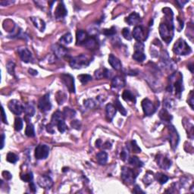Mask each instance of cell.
I'll use <instances>...</instances> for the list:
<instances>
[{"mask_svg": "<svg viewBox=\"0 0 194 194\" xmlns=\"http://www.w3.org/2000/svg\"><path fill=\"white\" fill-rule=\"evenodd\" d=\"M6 160L10 163H16L18 160V156L13 153H8L6 156Z\"/></svg>", "mask_w": 194, "mask_h": 194, "instance_id": "obj_38", "label": "cell"}, {"mask_svg": "<svg viewBox=\"0 0 194 194\" xmlns=\"http://www.w3.org/2000/svg\"><path fill=\"white\" fill-rule=\"evenodd\" d=\"M101 146H103V143H102L101 140H97L96 141V146L97 148H101Z\"/></svg>", "mask_w": 194, "mask_h": 194, "instance_id": "obj_60", "label": "cell"}, {"mask_svg": "<svg viewBox=\"0 0 194 194\" xmlns=\"http://www.w3.org/2000/svg\"><path fill=\"white\" fill-rule=\"evenodd\" d=\"M174 101L172 100H169V99H165V101H164V106H165V109H172L173 106H174Z\"/></svg>", "mask_w": 194, "mask_h": 194, "instance_id": "obj_45", "label": "cell"}, {"mask_svg": "<svg viewBox=\"0 0 194 194\" xmlns=\"http://www.w3.org/2000/svg\"><path fill=\"white\" fill-rule=\"evenodd\" d=\"M8 107L9 110L16 115H20L24 111V106H22L21 102L17 100H10L8 102Z\"/></svg>", "mask_w": 194, "mask_h": 194, "instance_id": "obj_11", "label": "cell"}, {"mask_svg": "<svg viewBox=\"0 0 194 194\" xmlns=\"http://www.w3.org/2000/svg\"><path fill=\"white\" fill-rule=\"evenodd\" d=\"M49 154V147L45 144H40L35 149V157L37 159H46Z\"/></svg>", "mask_w": 194, "mask_h": 194, "instance_id": "obj_10", "label": "cell"}, {"mask_svg": "<svg viewBox=\"0 0 194 194\" xmlns=\"http://www.w3.org/2000/svg\"><path fill=\"white\" fill-rule=\"evenodd\" d=\"M177 77V76H175ZM168 88L170 87V90H168L169 91H172L173 89H174L175 90V96H177V98L180 99V96H181V93L183 90V80H182V76L181 74L179 76V78L176 79V78H174V76L173 74L171 76V79H170V84L168 85Z\"/></svg>", "mask_w": 194, "mask_h": 194, "instance_id": "obj_3", "label": "cell"}, {"mask_svg": "<svg viewBox=\"0 0 194 194\" xmlns=\"http://www.w3.org/2000/svg\"><path fill=\"white\" fill-rule=\"evenodd\" d=\"M155 180V176L153 175V174L152 172H148L145 174L143 177V182L146 185H150L153 182V180Z\"/></svg>", "mask_w": 194, "mask_h": 194, "instance_id": "obj_36", "label": "cell"}, {"mask_svg": "<svg viewBox=\"0 0 194 194\" xmlns=\"http://www.w3.org/2000/svg\"><path fill=\"white\" fill-rule=\"evenodd\" d=\"M30 189H31L33 192H35L36 190H37V189H36V186L35 184H34V182L32 181L30 182Z\"/></svg>", "mask_w": 194, "mask_h": 194, "instance_id": "obj_58", "label": "cell"}, {"mask_svg": "<svg viewBox=\"0 0 194 194\" xmlns=\"http://www.w3.org/2000/svg\"><path fill=\"white\" fill-rule=\"evenodd\" d=\"M90 61H91V60L87 55L81 54V55H78V56L72 58L71 59L69 64H70V66L72 68L80 69L84 67H87L90 64Z\"/></svg>", "mask_w": 194, "mask_h": 194, "instance_id": "obj_2", "label": "cell"}, {"mask_svg": "<svg viewBox=\"0 0 194 194\" xmlns=\"http://www.w3.org/2000/svg\"><path fill=\"white\" fill-rule=\"evenodd\" d=\"M159 118L162 121H165V122H170L172 120L173 117L171 114L168 112L167 109H163L160 111L159 112Z\"/></svg>", "mask_w": 194, "mask_h": 194, "instance_id": "obj_25", "label": "cell"}, {"mask_svg": "<svg viewBox=\"0 0 194 194\" xmlns=\"http://www.w3.org/2000/svg\"><path fill=\"white\" fill-rule=\"evenodd\" d=\"M18 52L21 59L25 63L31 62L33 60L32 53L27 47H20L18 49Z\"/></svg>", "mask_w": 194, "mask_h": 194, "instance_id": "obj_13", "label": "cell"}, {"mask_svg": "<svg viewBox=\"0 0 194 194\" xmlns=\"http://www.w3.org/2000/svg\"><path fill=\"white\" fill-rule=\"evenodd\" d=\"M103 33L106 36H113L116 34V30H115V28L114 27H112L110 29H105Z\"/></svg>", "mask_w": 194, "mask_h": 194, "instance_id": "obj_46", "label": "cell"}, {"mask_svg": "<svg viewBox=\"0 0 194 194\" xmlns=\"http://www.w3.org/2000/svg\"><path fill=\"white\" fill-rule=\"evenodd\" d=\"M46 130H47V132H49V133H54V132H55V130H54V126L52 125L51 123L47 124V125H46Z\"/></svg>", "mask_w": 194, "mask_h": 194, "instance_id": "obj_54", "label": "cell"}, {"mask_svg": "<svg viewBox=\"0 0 194 194\" xmlns=\"http://www.w3.org/2000/svg\"><path fill=\"white\" fill-rule=\"evenodd\" d=\"M155 177H156V180H158V182L162 185L165 184V183L168 181V179H169V177H168V176L162 174V173H157V174H156V176H155Z\"/></svg>", "mask_w": 194, "mask_h": 194, "instance_id": "obj_37", "label": "cell"}, {"mask_svg": "<svg viewBox=\"0 0 194 194\" xmlns=\"http://www.w3.org/2000/svg\"><path fill=\"white\" fill-rule=\"evenodd\" d=\"M24 112L26 114L27 116L32 117L35 114V109L34 106L31 104H26L24 107Z\"/></svg>", "mask_w": 194, "mask_h": 194, "instance_id": "obj_33", "label": "cell"}, {"mask_svg": "<svg viewBox=\"0 0 194 194\" xmlns=\"http://www.w3.org/2000/svg\"><path fill=\"white\" fill-rule=\"evenodd\" d=\"M1 141H2V143H1V149H3L4 142H5V134H4V133H2V136H1Z\"/></svg>", "mask_w": 194, "mask_h": 194, "instance_id": "obj_62", "label": "cell"}, {"mask_svg": "<svg viewBox=\"0 0 194 194\" xmlns=\"http://www.w3.org/2000/svg\"><path fill=\"white\" fill-rule=\"evenodd\" d=\"M64 118H73L76 115V112L72 109L68 107H65L62 112Z\"/></svg>", "mask_w": 194, "mask_h": 194, "instance_id": "obj_31", "label": "cell"}, {"mask_svg": "<svg viewBox=\"0 0 194 194\" xmlns=\"http://www.w3.org/2000/svg\"><path fill=\"white\" fill-rule=\"evenodd\" d=\"M2 121H3V123H5V124H8V122H7V118H6V115H5V110H4V108L2 107Z\"/></svg>", "mask_w": 194, "mask_h": 194, "instance_id": "obj_57", "label": "cell"}, {"mask_svg": "<svg viewBox=\"0 0 194 194\" xmlns=\"http://www.w3.org/2000/svg\"><path fill=\"white\" fill-rule=\"evenodd\" d=\"M117 109L112 104H108L106 107V118L109 121H112L114 117L116 115Z\"/></svg>", "mask_w": 194, "mask_h": 194, "instance_id": "obj_20", "label": "cell"}, {"mask_svg": "<svg viewBox=\"0 0 194 194\" xmlns=\"http://www.w3.org/2000/svg\"><path fill=\"white\" fill-rule=\"evenodd\" d=\"M125 85V81L121 77L115 76L112 81V88L114 90H119L122 89Z\"/></svg>", "mask_w": 194, "mask_h": 194, "instance_id": "obj_18", "label": "cell"}, {"mask_svg": "<svg viewBox=\"0 0 194 194\" xmlns=\"http://www.w3.org/2000/svg\"><path fill=\"white\" fill-rule=\"evenodd\" d=\"M61 120H64V117L63 115V113L60 111H57L52 115V118H51V124L53 126H56L57 124Z\"/></svg>", "mask_w": 194, "mask_h": 194, "instance_id": "obj_24", "label": "cell"}, {"mask_svg": "<svg viewBox=\"0 0 194 194\" xmlns=\"http://www.w3.org/2000/svg\"><path fill=\"white\" fill-rule=\"evenodd\" d=\"M37 183L40 187L43 188V189H49L53 185V180H52L50 177L46 175L40 176L37 180Z\"/></svg>", "mask_w": 194, "mask_h": 194, "instance_id": "obj_14", "label": "cell"}, {"mask_svg": "<svg viewBox=\"0 0 194 194\" xmlns=\"http://www.w3.org/2000/svg\"><path fill=\"white\" fill-rule=\"evenodd\" d=\"M188 103L190 106V107L193 109V93H192V91L190 93V96H189V99L188 100Z\"/></svg>", "mask_w": 194, "mask_h": 194, "instance_id": "obj_55", "label": "cell"}, {"mask_svg": "<svg viewBox=\"0 0 194 194\" xmlns=\"http://www.w3.org/2000/svg\"><path fill=\"white\" fill-rule=\"evenodd\" d=\"M128 162L130 163V165H131L133 167H136V168H141L143 165V163L136 156H132V157H130L129 159Z\"/></svg>", "mask_w": 194, "mask_h": 194, "instance_id": "obj_30", "label": "cell"}, {"mask_svg": "<svg viewBox=\"0 0 194 194\" xmlns=\"http://www.w3.org/2000/svg\"><path fill=\"white\" fill-rule=\"evenodd\" d=\"M72 40H73V38H72L71 34V33H67V34L63 35L62 37L59 39V41L58 42H59L60 45H62L63 46V45L70 44L72 42Z\"/></svg>", "mask_w": 194, "mask_h": 194, "instance_id": "obj_28", "label": "cell"}, {"mask_svg": "<svg viewBox=\"0 0 194 194\" xmlns=\"http://www.w3.org/2000/svg\"><path fill=\"white\" fill-rule=\"evenodd\" d=\"M131 146H132V150H133V153H139L141 152L140 148L138 146V145L136 144V142L135 140H133L131 142Z\"/></svg>", "mask_w": 194, "mask_h": 194, "instance_id": "obj_50", "label": "cell"}, {"mask_svg": "<svg viewBox=\"0 0 194 194\" xmlns=\"http://www.w3.org/2000/svg\"><path fill=\"white\" fill-rule=\"evenodd\" d=\"M52 50L53 51L55 56L58 58H62L67 54V49L64 47L62 45L54 44L52 46Z\"/></svg>", "mask_w": 194, "mask_h": 194, "instance_id": "obj_17", "label": "cell"}, {"mask_svg": "<svg viewBox=\"0 0 194 194\" xmlns=\"http://www.w3.org/2000/svg\"><path fill=\"white\" fill-rule=\"evenodd\" d=\"M141 18L139 14L136 12H133L127 18L126 21L130 25H136L140 22Z\"/></svg>", "mask_w": 194, "mask_h": 194, "instance_id": "obj_21", "label": "cell"}, {"mask_svg": "<svg viewBox=\"0 0 194 194\" xmlns=\"http://www.w3.org/2000/svg\"><path fill=\"white\" fill-rule=\"evenodd\" d=\"M67 14V11L64 6L63 2H61L57 6L56 9L55 11V18L56 20H61L63 19Z\"/></svg>", "mask_w": 194, "mask_h": 194, "instance_id": "obj_16", "label": "cell"}, {"mask_svg": "<svg viewBox=\"0 0 194 194\" xmlns=\"http://www.w3.org/2000/svg\"><path fill=\"white\" fill-rule=\"evenodd\" d=\"M57 127H58V130L61 133H64L66 130H67V125H66L65 122H64V120H61L57 124Z\"/></svg>", "mask_w": 194, "mask_h": 194, "instance_id": "obj_44", "label": "cell"}, {"mask_svg": "<svg viewBox=\"0 0 194 194\" xmlns=\"http://www.w3.org/2000/svg\"><path fill=\"white\" fill-rule=\"evenodd\" d=\"M71 125L73 128L76 129V130H80L81 127V123L78 120H74V121H72V122L71 123Z\"/></svg>", "mask_w": 194, "mask_h": 194, "instance_id": "obj_51", "label": "cell"}, {"mask_svg": "<svg viewBox=\"0 0 194 194\" xmlns=\"http://www.w3.org/2000/svg\"><path fill=\"white\" fill-rule=\"evenodd\" d=\"M38 108L41 112H49L52 109V104L49 98V93H46L44 96L40 97L38 102Z\"/></svg>", "mask_w": 194, "mask_h": 194, "instance_id": "obj_7", "label": "cell"}, {"mask_svg": "<svg viewBox=\"0 0 194 194\" xmlns=\"http://www.w3.org/2000/svg\"><path fill=\"white\" fill-rule=\"evenodd\" d=\"M136 177H137V173L135 172L134 170L126 166L122 167L121 177L126 184L130 185L134 183Z\"/></svg>", "mask_w": 194, "mask_h": 194, "instance_id": "obj_5", "label": "cell"}, {"mask_svg": "<svg viewBox=\"0 0 194 194\" xmlns=\"http://www.w3.org/2000/svg\"><path fill=\"white\" fill-rule=\"evenodd\" d=\"M2 177H3V178L6 180H9L12 178V175L11 173L8 172V171H2Z\"/></svg>", "mask_w": 194, "mask_h": 194, "instance_id": "obj_53", "label": "cell"}, {"mask_svg": "<svg viewBox=\"0 0 194 194\" xmlns=\"http://www.w3.org/2000/svg\"><path fill=\"white\" fill-rule=\"evenodd\" d=\"M168 131H169V142L171 144V149L173 150H175L177 148V145L179 143V135L177 133V131L176 130V129L174 128V127L173 125H168Z\"/></svg>", "mask_w": 194, "mask_h": 194, "instance_id": "obj_8", "label": "cell"}, {"mask_svg": "<svg viewBox=\"0 0 194 194\" xmlns=\"http://www.w3.org/2000/svg\"><path fill=\"white\" fill-rule=\"evenodd\" d=\"M84 105L87 109H93V108L96 107V103L93 99H88V100H84Z\"/></svg>", "mask_w": 194, "mask_h": 194, "instance_id": "obj_39", "label": "cell"}, {"mask_svg": "<svg viewBox=\"0 0 194 194\" xmlns=\"http://www.w3.org/2000/svg\"><path fill=\"white\" fill-rule=\"evenodd\" d=\"M135 51H140V52H143L144 50V44L142 42H137L134 46Z\"/></svg>", "mask_w": 194, "mask_h": 194, "instance_id": "obj_52", "label": "cell"}, {"mask_svg": "<svg viewBox=\"0 0 194 194\" xmlns=\"http://www.w3.org/2000/svg\"><path fill=\"white\" fill-rule=\"evenodd\" d=\"M14 2H11V1H6V2H1L0 4L3 6H5V5H8L9 4H12Z\"/></svg>", "mask_w": 194, "mask_h": 194, "instance_id": "obj_63", "label": "cell"}, {"mask_svg": "<svg viewBox=\"0 0 194 194\" xmlns=\"http://www.w3.org/2000/svg\"><path fill=\"white\" fill-rule=\"evenodd\" d=\"M133 58L135 61H138V62H143L146 59V55L143 52L135 51V52L133 55Z\"/></svg>", "mask_w": 194, "mask_h": 194, "instance_id": "obj_34", "label": "cell"}, {"mask_svg": "<svg viewBox=\"0 0 194 194\" xmlns=\"http://www.w3.org/2000/svg\"><path fill=\"white\" fill-rule=\"evenodd\" d=\"M103 149H107V150H109V149L112 148V143L109 142L105 143L104 144H103Z\"/></svg>", "mask_w": 194, "mask_h": 194, "instance_id": "obj_59", "label": "cell"}, {"mask_svg": "<svg viewBox=\"0 0 194 194\" xmlns=\"http://www.w3.org/2000/svg\"><path fill=\"white\" fill-rule=\"evenodd\" d=\"M95 77L96 79H101V78L104 77V68L98 69L95 72Z\"/></svg>", "mask_w": 194, "mask_h": 194, "instance_id": "obj_49", "label": "cell"}, {"mask_svg": "<svg viewBox=\"0 0 194 194\" xmlns=\"http://www.w3.org/2000/svg\"><path fill=\"white\" fill-rule=\"evenodd\" d=\"M141 106H142L143 111L144 112V115L146 116H151L153 115L155 112H156V107L154 105V103L152 101H150L149 99H144L141 103Z\"/></svg>", "mask_w": 194, "mask_h": 194, "instance_id": "obj_6", "label": "cell"}, {"mask_svg": "<svg viewBox=\"0 0 194 194\" xmlns=\"http://www.w3.org/2000/svg\"><path fill=\"white\" fill-rule=\"evenodd\" d=\"M109 63L114 69H115V70L117 71L121 70V67H122V64H121V61H120L117 57H115V55H112V54L109 55Z\"/></svg>", "mask_w": 194, "mask_h": 194, "instance_id": "obj_19", "label": "cell"}, {"mask_svg": "<svg viewBox=\"0 0 194 194\" xmlns=\"http://www.w3.org/2000/svg\"><path fill=\"white\" fill-rule=\"evenodd\" d=\"M115 107L116 108L117 110L119 111V112L122 115L125 116V115H127V111H126V109H124V106H123L122 105H121V102H120L119 99H118V98L115 99Z\"/></svg>", "mask_w": 194, "mask_h": 194, "instance_id": "obj_32", "label": "cell"}, {"mask_svg": "<svg viewBox=\"0 0 194 194\" xmlns=\"http://www.w3.org/2000/svg\"><path fill=\"white\" fill-rule=\"evenodd\" d=\"M31 21H32V23L34 24V26H35L39 31H41V32H43V31H44L45 28H46V24H45L44 21L39 18H34V17H31Z\"/></svg>", "mask_w": 194, "mask_h": 194, "instance_id": "obj_22", "label": "cell"}, {"mask_svg": "<svg viewBox=\"0 0 194 194\" xmlns=\"http://www.w3.org/2000/svg\"><path fill=\"white\" fill-rule=\"evenodd\" d=\"M25 134L28 137H34L35 136V130L32 124H28L25 129Z\"/></svg>", "mask_w": 194, "mask_h": 194, "instance_id": "obj_35", "label": "cell"}, {"mask_svg": "<svg viewBox=\"0 0 194 194\" xmlns=\"http://www.w3.org/2000/svg\"><path fill=\"white\" fill-rule=\"evenodd\" d=\"M88 38H89L88 35H87V34L85 32V31H83V30L77 31V34H76L77 44V45L84 44V43L87 41V40Z\"/></svg>", "mask_w": 194, "mask_h": 194, "instance_id": "obj_23", "label": "cell"}, {"mask_svg": "<svg viewBox=\"0 0 194 194\" xmlns=\"http://www.w3.org/2000/svg\"><path fill=\"white\" fill-rule=\"evenodd\" d=\"M156 160V162H157V165L161 168H162V169L168 170L170 168V167L171 166V161L170 160V159H168L167 156H164V155H157Z\"/></svg>", "mask_w": 194, "mask_h": 194, "instance_id": "obj_12", "label": "cell"}, {"mask_svg": "<svg viewBox=\"0 0 194 194\" xmlns=\"http://www.w3.org/2000/svg\"><path fill=\"white\" fill-rule=\"evenodd\" d=\"M133 37L136 41L142 42L146 40V37H145V31L143 27L136 26L135 27L133 31Z\"/></svg>", "mask_w": 194, "mask_h": 194, "instance_id": "obj_15", "label": "cell"}, {"mask_svg": "<svg viewBox=\"0 0 194 194\" xmlns=\"http://www.w3.org/2000/svg\"><path fill=\"white\" fill-rule=\"evenodd\" d=\"M188 68H189V70H190V71H191V72L193 71H192V64H189V65H188Z\"/></svg>", "mask_w": 194, "mask_h": 194, "instance_id": "obj_64", "label": "cell"}, {"mask_svg": "<svg viewBox=\"0 0 194 194\" xmlns=\"http://www.w3.org/2000/svg\"><path fill=\"white\" fill-rule=\"evenodd\" d=\"M122 35H123V37H124V38H125L126 40H130L132 39V37L130 36V30H129L128 28H124V29H123Z\"/></svg>", "mask_w": 194, "mask_h": 194, "instance_id": "obj_47", "label": "cell"}, {"mask_svg": "<svg viewBox=\"0 0 194 194\" xmlns=\"http://www.w3.org/2000/svg\"><path fill=\"white\" fill-rule=\"evenodd\" d=\"M173 51H174V53L178 55H186L191 53L192 49L185 40H183V39H179L174 43Z\"/></svg>", "mask_w": 194, "mask_h": 194, "instance_id": "obj_4", "label": "cell"}, {"mask_svg": "<svg viewBox=\"0 0 194 194\" xmlns=\"http://www.w3.org/2000/svg\"><path fill=\"white\" fill-rule=\"evenodd\" d=\"M23 128V121L21 118H17L15 121V130L16 131H21Z\"/></svg>", "mask_w": 194, "mask_h": 194, "instance_id": "obj_40", "label": "cell"}, {"mask_svg": "<svg viewBox=\"0 0 194 194\" xmlns=\"http://www.w3.org/2000/svg\"><path fill=\"white\" fill-rule=\"evenodd\" d=\"M15 64L14 61H9L6 64V68L8 73L11 75L15 74Z\"/></svg>", "mask_w": 194, "mask_h": 194, "instance_id": "obj_41", "label": "cell"}, {"mask_svg": "<svg viewBox=\"0 0 194 194\" xmlns=\"http://www.w3.org/2000/svg\"><path fill=\"white\" fill-rule=\"evenodd\" d=\"M164 14L165 15V21L160 24L159 34L162 40L168 44L172 40L174 37V22H173L172 10L168 8H163Z\"/></svg>", "mask_w": 194, "mask_h": 194, "instance_id": "obj_1", "label": "cell"}, {"mask_svg": "<svg viewBox=\"0 0 194 194\" xmlns=\"http://www.w3.org/2000/svg\"><path fill=\"white\" fill-rule=\"evenodd\" d=\"M84 46H86L87 48L90 49H95L97 46V41L94 37H89L87 40V41L84 43Z\"/></svg>", "mask_w": 194, "mask_h": 194, "instance_id": "obj_29", "label": "cell"}, {"mask_svg": "<svg viewBox=\"0 0 194 194\" xmlns=\"http://www.w3.org/2000/svg\"><path fill=\"white\" fill-rule=\"evenodd\" d=\"M122 98L126 102H136V98L134 95L130 91V90H124L122 93Z\"/></svg>", "mask_w": 194, "mask_h": 194, "instance_id": "obj_27", "label": "cell"}, {"mask_svg": "<svg viewBox=\"0 0 194 194\" xmlns=\"http://www.w3.org/2000/svg\"><path fill=\"white\" fill-rule=\"evenodd\" d=\"M96 160L100 165H106L108 160V154L104 151L100 152L96 155Z\"/></svg>", "mask_w": 194, "mask_h": 194, "instance_id": "obj_26", "label": "cell"}, {"mask_svg": "<svg viewBox=\"0 0 194 194\" xmlns=\"http://www.w3.org/2000/svg\"><path fill=\"white\" fill-rule=\"evenodd\" d=\"M21 180L25 182H31L33 180V178H34V176H33V173L31 172H28L27 174H24L21 177Z\"/></svg>", "mask_w": 194, "mask_h": 194, "instance_id": "obj_43", "label": "cell"}, {"mask_svg": "<svg viewBox=\"0 0 194 194\" xmlns=\"http://www.w3.org/2000/svg\"><path fill=\"white\" fill-rule=\"evenodd\" d=\"M129 152L128 150H124L121 153V159L124 162H126L127 160H129Z\"/></svg>", "mask_w": 194, "mask_h": 194, "instance_id": "obj_48", "label": "cell"}, {"mask_svg": "<svg viewBox=\"0 0 194 194\" xmlns=\"http://www.w3.org/2000/svg\"><path fill=\"white\" fill-rule=\"evenodd\" d=\"M78 78H79L80 81L84 84L92 81V77L89 74H81L78 76Z\"/></svg>", "mask_w": 194, "mask_h": 194, "instance_id": "obj_42", "label": "cell"}, {"mask_svg": "<svg viewBox=\"0 0 194 194\" xmlns=\"http://www.w3.org/2000/svg\"><path fill=\"white\" fill-rule=\"evenodd\" d=\"M133 192H134V193H140H140H145L144 191H143L142 189H140V186H138V185H136L135 187L133 188Z\"/></svg>", "mask_w": 194, "mask_h": 194, "instance_id": "obj_56", "label": "cell"}, {"mask_svg": "<svg viewBox=\"0 0 194 194\" xmlns=\"http://www.w3.org/2000/svg\"><path fill=\"white\" fill-rule=\"evenodd\" d=\"M28 72H29L30 74L31 75H37V74H38V71H37L34 70V69L32 68L29 69V70H28Z\"/></svg>", "mask_w": 194, "mask_h": 194, "instance_id": "obj_61", "label": "cell"}, {"mask_svg": "<svg viewBox=\"0 0 194 194\" xmlns=\"http://www.w3.org/2000/svg\"><path fill=\"white\" fill-rule=\"evenodd\" d=\"M61 80L63 84L65 85L68 91L70 93H75V85H74V77L71 76L69 74H62L61 75Z\"/></svg>", "mask_w": 194, "mask_h": 194, "instance_id": "obj_9", "label": "cell"}]
</instances>
